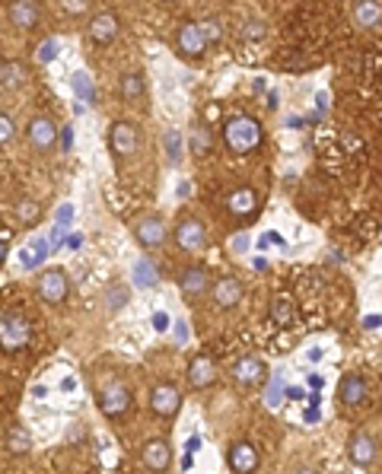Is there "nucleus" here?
I'll use <instances>...</instances> for the list:
<instances>
[{
    "label": "nucleus",
    "mask_w": 382,
    "mask_h": 474,
    "mask_svg": "<svg viewBox=\"0 0 382 474\" xmlns=\"http://www.w3.org/2000/svg\"><path fill=\"white\" fill-rule=\"evenodd\" d=\"M4 449L13 452V455H26V452L32 449V436L26 427H19V423H13L10 430L4 433Z\"/></svg>",
    "instance_id": "obj_22"
},
{
    "label": "nucleus",
    "mask_w": 382,
    "mask_h": 474,
    "mask_svg": "<svg viewBox=\"0 0 382 474\" xmlns=\"http://www.w3.org/2000/svg\"><path fill=\"white\" fill-rule=\"evenodd\" d=\"M223 140L233 153H252V150L262 147V125H258L252 115H233V118L223 125Z\"/></svg>",
    "instance_id": "obj_1"
},
{
    "label": "nucleus",
    "mask_w": 382,
    "mask_h": 474,
    "mask_svg": "<svg viewBox=\"0 0 382 474\" xmlns=\"http://www.w3.org/2000/svg\"><path fill=\"white\" fill-rule=\"evenodd\" d=\"M252 264H255V271H264V267H268V261H264V258H255Z\"/></svg>",
    "instance_id": "obj_53"
},
{
    "label": "nucleus",
    "mask_w": 382,
    "mask_h": 474,
    "mask_svg": "<svg viewBox=\"0 0 382 474\" xmlns=\"http://www.w3.org/2000/svg\"><path fill=\"white\" fill-rule=\"evenodd\" d=\"M303 421H306V423H316V421H319V404H309V411L303 414Z\"/></svg>",
    "instance_id": "obj_45"
},
{
    "label": "nucleus",
    "mask_w": 382,
    "mask_h": 474,
    "mask_svg": "<svg viewBox=\"0 0 382 474\" xmlns=\"http://www.w3.org/2000/svg\"><path fill=\"white\" fill-rule=\"evenodd\" d=\"M227 458H229V468L236 474H255V468H258V452L252 443H233Z\"/></svg>",
    "instance_id": "obj_17"
},
{
    "label": "nucleus",
    "mask_w": 382,
    "mask_h": 474,
    "mask_svg": "<svg viewBox=\"0 0 382 474\" xmlns=\"http://www.w3.org/2000/svg\"><path fill=\"white\" fill-rule=\"evenodd\" d=\"M262 376H264V363L258 360V356H242L233 366V379L239 386H255Z\"/></svg>",
    "instance_id": "obj_21"
},
{
    "label": "nucleus",
    "mask_w": 382,
    "mask_h": 474,
    "mask_svg": "<svg viewBox=\"0 0 382 474\" xmlns=\"http://www.w3.org/2000/svg\"><path fill=\"white\" fill-rule=\"evenodd\" d=\"M179 290H182V297H185L188 302H195V299H201L207 290H214L210 287V277H207V271L204 267H185V271L179 274Z\"/></svg>",
    "instance_id": "obj_8"
},
{
    "label": "nucleus",
    "mask_w": 382,
    "mask_h": 474,
    "mask_svg": "<svg viewBox=\"0 0 382 474\" xmlns=\"http://www.w3.org/2000/svg\"><path fill=\"white\" fill-rule=\"evenodd\" d=\"M201 32H204V38H207V42H220L223 26L217 23V19H204V23H201Z\"/></svg>",
    "instance_id": "obj_35"
},
{
    "label": "nucleus",
    "mask_w": 382,
    "mask_h": 474,
    "mask_svg": "<svg viewBox=\"0 0 382 474\" xmlns=\"http://www.w3.org/2000/svg\"><path fill=\"white\" fill-rule=\"evenodd\" d=\"M99 411L105 417H125L131 411V391H128L121 382H112L99 391Z\"/></svg>",
    "instance_id": "obj_5"
},
{
    "label": "nucleus",
    "mask_w": 382,
    "mask_h": 474,
    "mask_svg": "<svg viewBox=\"0 0 382 474\" xmlns=\"http://www.w3.org/2000/svg\"><path fill=\"white\" fill-rule=\"evenodd\" d=\"M128 302V290L125 287H108V293H105V306L108 309H121Z\"/></svg>",
    "instance_id": "obj_33"
},
{
    "label": "nucleus",
    "mask_w": 382,
    "mask_h": 474,
    "mask_svg": "<svg viewBox=\"0 0 382 474\" xmlns=\"http://www.w3.org/2000/svg\"><path fill=\"white\" fill-rule=\"evenodd\" d=\"M6 16H10V23L16 26V29H32V26H38V19H42V4H38V0H10Z\"/></svg>",
    "instance_id": "obj_9"
},
{
    "label": "nucleus",
    "mask_w": 382,
    "mask_h": 474,
    "mask_svg": "<svg viewBox=\"0 0 382 474\" xmlns=\"http://www.w3.org/2000/svg\"><path fill=\"white\" fill-rule=\"evenodd\" d=\"M214 379H217L214 360H210V356H195V360H191V366H188V382H191V388H207Z\"/></svg>",
    "instance_id": "obj_19"
},
{
    "label": "nucleus",
    "mask_w": 382,
    "mask_h": 474,
    "mask_svg": "<svg viewBox=\"0 0 382 474\" xmlns=\"http://www.w3.org/2000/svg\"><path fill=\"white\" fill-rule=\"evenodd\" d=\"M71 83H73V93H77L83 102H93L96 99V86H93V80L86 77V73H73Z\"/></svg>",
    "instance_id": "obj_30"
},
{
    "label": "nucleus",
    "mask_w": 382,
    "mask_h": 474,
    "mask_svg": "<svg viewBox=\"0 0 382 474\" xmlns=\"http://www.w3.org/2000/svg\"><path fill=\"white\" fill-rule=\"evenodd\" d=\"M13 214H16V220L23 226H29V223H36V217H38V204L36 201H19L16 207H13Z\"/></svg>",
    "instance_id": "obj_32"
},
{
    "label": "nucleus",
    "mask_w": 382,
    "mask_h": 474,
    "mask_svg": "<svg viewBox=\"0 0 382 474\" xmlns=\"http://www.w3.org/2000/svg\"><path fill=\"white\" fill-rule=\"evenodd\" d=\"M67 293H71V280H67V274L58 271V267H48L42 277H38V297L45 302H51V306L64 302Z\"/></svg>",
    "instance_id": "obj_6"
},
{
    "label": "nucleus",
    "mask_w": 382,
    "mask_h": 474,
    "mask_svg": "<svg viewBox=\"0 0 382 474\" xmlns=\"http://www.w3.org/2000/svg\"><path fill=\"white\" fill-rule=\"evenodd\" d=\"M363 325H366V328H379V325H382V315H366Z\"/></svg>",
    "instance_id": "obj_47"
},
{
    "label": "nucleus",
    "mask_w": 382,
    "mask_h": 474,
    "mask_svg": "<svg viewBox=\"0 0 382 474\" xmlns=\"http://www.w3.org/2000/svg\"><path fill=\"white\" fill-rule=\"evenodd\" d=\"M134 284H138L140 290H150V287H156V271H153V264H150L147 258L134 264Z\"/></svg>",
    "instance_id": "obj_28"
},
{
    "label": "nucleus",
    "mask_w": 382,
    "mask_h": 474,
    "mask_svg": "<svg viewBox=\"0 0 382 474\" xmlns=\"http://www.w3.org/2000/svg\"><path fill=\"white\" fill-rule=\"evenodd\" d=\"M233 249H236V252H245V249H249V239H245V236H236Z\"/></svg>",
    "instance_id": "obj_48"
},
{
    "label": "nucleus",
    "mask_w": 382,
    "mask_h": 474,
    "mask_svg": "<svg viewBox=\"0 0 382 474\" xmlns=\"http://www.w3.org/2000/svg\"><path fill=\"white\" fill-rule=\"evenodd\" d=\"M13 137H16V128H13V118L10 115H0V143H10Z\"/></svg>",
    "instance_id": "obj_36"
},
{
    "label": "nucleus",
    "mask_w": 382,
    "mask_h": 474,
    "mask_svg": "<svg viewBox=\"0 0 382 474\" xmlns=\"http://www.w3.org/2000/svg\"><path fill=\"white\" fill-rule=\"evenodd\" d=\"M175 242H179L182 252H191V255H197V252L207 245V230H204L201 220L188 217V220H182V223L175 226Z\"/></svg>",
    "instance_id": "obj_7"
},
{
    "label": "nucleus",
    "mask_w": 382,
    "mask_h": 474,
    "mask_svg": "<svg viewBox=\"0 0 382 474\" xmlns=\"http://www.w3.org/2000/svg\"><path fill=\"white\" fill-rule=\"evenodd\" d=\"M262 23H249V26H245V38H262Z\"/></svg>",
    "instance_id": "obj_41"
},
{
    "label": "nucleus",
    "mask_w": 382,
    "mask_h": 474,
    "mask_svg": "<svg viewBox=\"0 0 382 474\" xmlns=\"http://www.w3.org/2000/svg\"><path fill=\"white\" fill-rule=\"evenodd\" d=\"M210 293H214V302L220 309H233L242 302V284H239L236 277H220Z\"/></svg>",
    "instance_id": "obj_18"
},
{
    "label": "nucleus",
    "mask_w": 382,
    "mask_h": 474,
    "mask_svg": "<svg viewBox=\"0 0 382 474\" xmlns=\"http://www.w3.org/2000/svg\"><path fill=\"white\" fill-rule=\"evenodd\" d=\"M61 6H64L71 16H80V13L90 10V0H61Z\"/></svg>",
    "instance_id": "obj_37"
},
{
    "label": "nucleus",
    "mask_w": 382,
    "mask_h": 474,
    "mask_svg": "<svg viewBox=\"0 0 382 474\" xmlns=\"http://www.w3.org/2000/svg\"><path fill=\"white\" fill-rule=\"evenodd\" d=\"M138 143H140V134L131 121H115L108 128V150H112V156H131L138 150Z\"/></svg>",
    "instance_id": "obj_4"
},
{
    "label": "nucleus",
    "mask_w": 382,
    "mask_h": 474,
    "mask_svg": "<svg viewBox=\"0 0 382 474\" xmlns=\"http://www.w3.org/2000/svg\"><path fill=\"white\" fill-rule=\"evenodd\" d=\"M143 93H147V86H143L140 73H125L121 77V99L125 102H140Z\"/></svg>",
    "instance_id": "obj_24"
},
{
    "label": "nucleus",
    "mask_w": 382,
    "mask_h": 474,
    "mask_svg": "<svg viewBox=\"0 0 382 474\" xmlns=\"http://www.w3.org/2000/svg\"><path fill=\"white\" fill-rule=\"evenodd\" d=\"M134 236H138V242L143 245V249H156V245L166 239V223H162V217L150 214V217H143L138 223Z\"/></svg>",
    "instance_id": "obj_14"
},
{
    "label": "nucleus",
    "mask_w": 382,
    "mask_h": 474,
    "mask_svg": "<svg viewBox=\"0 0 382 474\" xmlns=\"http://www.w3.org/2000/svg\"><path fill=\"white\" fill-rule=\"evenodd\" d=\"M71 220H73V207H71V204H64V207H58V226H54V236H58V232L64 230V226L71 223Z\"/></svg>",
    "instance_id": "obj_38"
},
{
    "label": "nucleus",
    "mask_w": 382,
    "mask_h": 474,
    "mask_svg": "<svg viewBox=\"0 0 382 474\" xmlns=\"http://www.w3.org/2000/svg\"><path fill=\"white\" fill-rule=\"evenodd\" d=\"M255 207H258V197H255V191H252V188H233V191H229L227 210L233 217H249V214H255Z\"/></svg>",
    "instance_id": "obj_20"
},
{
    "label": "nucleus",
    "mask_w": 382,
    "mask_h": 474,
    "mask_svg": "<svg viewBox=\"0 0 382 474\" xmlns=\"http://www.w3.org/2000/svg\"><path fill=\"white\" fill-rule=\"evenodd\" d=\"M197 445H201V439H197V436H191V439H188V443H185V452H195V449H197Z\"/></svg>",
    "instance_id": "obj_50"
},
{
    "label": "nucleus",
    "mask_w": 382,
    "mask_h": 474,
    "mask_svg": "<svg viewBox=\"0 0 382 474\" xmlns=\"http://www.w3.org/2000/svg\"><path fill=\"white\" fill-rule=\"evenodd\" d=\"M80 242H83V236H77V232H73V236L67 239V245H71V249H80Z\"/></svg>",
    "instance_id": "obj_51"
},
{
    "label": "nucleus",
    "mask_w": 382,
    "mask_h": 474,
    "mask_svg": "<svg viewBox=\"0 0 382 474\" xmlns=\"http://www.w3.org/2000/svg\"><path fill=\"white\" fill-rule=\"evenodd\" d=\"M366 395H370V386H366L363 376L347 373L344 379H341V386H338V401L344 404V408H357V404H363Z\"/></svg>",
    "instance_id": "obj_11"
},
{
    "label": "nucleus",
    "mask_w": 382,
    "mask_h": 474,
    "mask_svg": "<svg viewBox=\"0 0 382 474\" xmlns=\"http://www.w3.org/2000/svg\"><path fill=\"white\" fill-rule=\"evenodd\" d=\"M284 395H286L284 376L274 373V376H271V382H268V391H264V404H268L271 411H277V408H281V401H284Z\"/></svg>",
    "instance_id": "obj_26"
},
{
    "label": "nucleus",
    "mask_w": 382,
    "mask_h": 474,
    "mask_svg": "<svg viewBox=\"0 0 382 474\" xmlns=\"http://www.w3.org/2000/svg\"><path fill=\"white\" fill-rule=\"evenodd\" d=\"M296 474H319V471H312V468H299Z\"/></svg>",
    "instance_id": "obj_54"
},
{
    "label": "nucleus",
    "mask_w": 382,
    "mask_h": 474,
    "mask_svg": "<svg viewBox=\"0 0 382 474\" xmlns=\"http://www.w3.org/2000/svg\"><path fill=\"white\" fill-rule=\"evenodd\" d=\"M26 137H29V147L36 153H48L54 143H61V130L54 128V121L48 115H36L29 121V128H26Z\"/></svg>",
    "instance_id": "obj_3"
},
{
    "label": "nucleus",
    "mask_w": 382,
    "mask_h": 474,
    "mask_svg": "<svg viewBox=\"0 0 382 474\" xmlns=\"http://www.w3.org/2000/svg\"><path fill=\"white\" fill-rule=\"evenodd\" d=\"M140 458H143V465H147L150 471H166L169 462H172V449H169L166 439H150V443L143 445Z\"/></svg>",
    "instance_id": "obj_15"
},
{
    "label": "nucleus",
    "mask_w": 382,
    "mask_h": 474,
    "mask_svg": "<svg viewBox=\"0 0 382 474\" xmlns=\"http://www.w3.org/2000/svg\"><path fill=\"white\" fill-rule=\"evenodd\" d=\"M61 147H64V150H71V147H73V130H71V128L61 130Z\"/></svg>",
    "instance_id": "obj_44"
},
{
    "label": "nucleus",
    "mask_w": 382,
    "mask_h": 474,
    "mask_svg": "<svg viewBox=\"0 0 382 474\" xmlns=\"http://www.w3.org/2000/svg\"><path fill=\"white\" fill-rule=\"evenodd\" d=\"M191 195V182H179V197H188Z\"/></svg>",
    "instance_id": "obj_49"
},
{
    "label": "nucleus",
    "mask_w": 382,
    "mask_h": 474,
    "mask_svg": "<svg viewBox=\"0 0 382 474\" xmlns=\"http://www.w3.org/2000/svg\"><path fill=\"white\" fill-rule=\"evenodd\" d=\"M54 51H58V45L48 42V45L42 48V51H38V61H51V58H54Z\"/></svg>",
    "instance_id": "obj_43"
},
{
    "label": "nucleus",
    "mask_w": 382,
    "mask_h": 474,
    "mask_svg": "<svg viewBox=\"0 0 382 474\" xmlns=\"http://www.w3.org/2000/svg\"><path fill=\"white\" fill-rule=\"evenodd\" d=\"M347 449H351V458H353V465H373L376 462V439L370 436V433L366 430H357L351 436V445H347Z\"/></svg>",
    "instance_id": "obj_16"
},
{
    "label": "nucleus",
    "mask_w": 382,
    "mask_h": 474,
    "mask_svg": "<svg viewBox=\"0 0 382 474\" xmlns=\"http://www.w3.org/2000/svg\"><path fill=\"white\" fill-rule=\"evenodd\" d=\"M271 315H274L277 325H290L293 321V302L286 297H274V302H271Z\"/></svg>",
    "instance_id": "obj_29"
},
{
    "label": "nucleus",
    "mask_w": 382,
    "mask_h": 474,
    "mask_svg": "<svg viewBox=\"0 0 382 474\" xmlns=\"http://www.w3.org/2000/svg\"><path fill=\"white\" fill-rule=\"evenodd\" d=\"M121 32L118 19H115V13H96V16L90 19V38L96 45H108L115 42Z\"/></svg>",
    "instance_id": "obj_13"
},
{
    "label": "nucleus",
    "mask_w": 382,
    "mask_h": 474,
    "mask_svg": "<svg viewBox=\"0 0 382 474\" xmlns=\"http://www.w3.org/2000/svg\"><path fill=\"white\" fill-rule=\"evenodd\" d=\"M0 255H10V230H4V232H0Z\"/></svg>",
    "instance_id": "obj_42"
},
{
    "label": "nucleus",
    "mask_w": 382,
    "mask_h": 474,
    "mask_svg": "<svg viewBox=\"0 0 382 474\" xmlns=\"http://www.w3.org/2000/svg\"><path fill=\"white\" fill-rule=\"evenodd\" d=\"M353 16H357V23L363 26V29H370V26H376L382 19V6L376 4V0H357Z\"/></svg>",
    "instance_id": "obj_23"
},
{
    "label": "nucleus",
    "mask_w": 382,
    "mask_h": 474,
    "mask_svg": "<svg viewBox=\"0 0 382 474\" xmlns=\"http://www.w3.org/2000/svg\"><path fill=\"white\" fill-rule=\"evenodd\" d=\"M220 118V105H217V102H210L207 108H204V121H217Z\"/></svg>",
    "instance_id": "obj_40"
},
{
    "label": "nucleus",
    "mask_w": 382,
    "mask_h": 474,
    "mask_svg": "<svg viewBox=\"0 0 382 474\" xmlns=\"http://www.w3.org/2000/svg\"><path fill=\"white\" fill-rule=\"evenodd\" d=\"M175 338H179V344H185V341H188V328H185V321H179V325H175Z\"/></svg>",
    "instance_id": "obj_46"
},
{
    "label": "nucleus",
    "mask_w": 382,
    "mask_h": 474,
    "mask_svg": "<svg viewBox=\"0 0 382 474\" xmlns=\"http://www.w3.org/2000/svg\"><path fill=\"white\" fill-rule=\"evenodd\" d=\"M286 398H296L299 401V398H303V388H286Z\"/></svg>",
    "instance_id": "obj_52"
},
{
    "label": "nucleus",
    "mask_w": 382,
    "mask_h": 474,
    "mask_svg": "<svg viewBox=\"0 0 382 474\" xmlns=\"http://www.w3.org/2000/svg\"><path fill=\"white\" fill-rule=\"evenodd\" d=\"M207 38H204L201 32V23H185L179 29V51L185 54V58H201L204 51H207Z\"/></svg>",
    "instance_id": "obj_12"
},
{
    "label": "nucleus",
    "mask_w": 382,
    "mask_h": 474,
    "mask_svg": "<svg viewBox=\"0 0 382 474\" xmlns=\"http://www.w3.org/2000/svg\"><path fill=\"white\" fill-rule=\"evenodd\" d=\"M353 232H357L360 239H373L379 232V223L370 214H360L357 220H353Z\"/></svg>",
    "instance_id": "obj_31"
},
{
    "label": "nucleus",
    "mask_w": 382,
    "mask_h": 474,
    "mask_svg": "<svg viewBox=\"0 0 382 474\" xmlns=\"http://www.w3.org/2000/svg\"><path fill=\"white\" fill-rule=\"evenodd\" d=\"M166 150H169V160L179 163V156H182V134L179 130H169L166 134Z\"/></svg>",
    "instance_id": "obj_34"
},
{
    "label": "nucleus",
    "mask_w": 382,
    "mask_h": 474,
    "mask_svg": "<svg viewBox=\"0 0 382 474\" xmlns=\"http://www.w3.org/2000/svg\"><path fill=\"white\" fill-rule=\"evenodd\" d=\"M210 147H214V137H210L207 128H195V130H191V153H195V156H207Z\"/></svg>",
    "instance_id": "obj_27"
},
{
    "label": "nucleus",
    "mask_w": 382,
    "mask_h": 474,
    "mask_svg": "<svg viewBox=\"0 0 382 474\" xmlns=\"http://www.w3.org/2000/svg\"><path fill=\"white\" fill-rule=\"evenodd\" d=\"M150 408L156 417H175L182 408V391L175 386H156L150 395Z\"/></svg>",
    "instance_id": "obj_10"
},
{
    "label": "nucleus",
    "mask_w": 382,
    "mask_h": 474,
    "mask_svg": "<svg viewBox=\"0 0 382 474\" xmlns=\"http://www.w3.org/2000/svg\"><path fill=\"white\" fill-rule=\"evenodd\" d=\"M153 328H156V331H166V328H169V315L166 312H153Z\"/></svg>",
    "instance_id": "obj_39"
},
{
    "label": "nucleus",
    "mask_w": 382,
    "mask_h": 474,
    "mask_svg": "<svg viewBox=\"0 0 382 474\" xmlns=\"http://www.w3.org/2000/svg\"><path fill=\"white\" fill-rule=\"evenodd\" d=\"M0 344H4L6 354H16V350L29 344V325H26L23 315L4 312V319H0Z\"/></svg>",
    "instance_id": "obj_2"
},
{
    "label": "nucleus",
    "mask_w": 382,
    "mask_h": 474,
    "mask_svg": "<svg viewBox=\"0 0 382 474\" xmlns=\"http://www.w3.org/2000/svg\"><path fill=\"white\" fill-rule=\"evenodd\" d=\"M19 83H23V67H19L16 61L4 58V64H0V86H4V93L16 89Z\"/></svg>",
    "instance_id": "obj_25"
}]
</instances>
